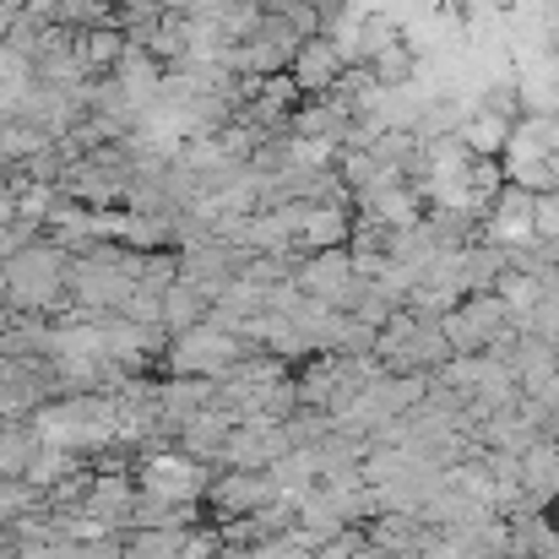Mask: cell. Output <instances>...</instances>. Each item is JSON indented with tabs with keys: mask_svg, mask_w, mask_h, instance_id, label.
Here are the masks:
<instances>
[{
	"mask_svg": "<svg viewBox=\"0 0 559 559\" xmlns=\"http://www.w3.org/2000/svg\"><path fill=\"white\" fill-rule=\"evenodd\" d=\"M288 76H294V87H299L305 98L337 93V82L348 76V55H343L337 33H316V38H305L299 55H294V66H288Z\"/></svg>",
	"mask_w": 559,
	"mask_h": 559,
	"instance_id": "1",
	"label": "cell"
},
{
	"mask_svg": "<svg viewBox=\"0 0 559 559\" xmlns=\"http://www.w3.org/2000/svg\"><path fill=\"white\" fill-rule=\"evenodd\" d=\"M136 484H142V495L190 506V500L206 489V473H201V462H186V456H169V451H164V456H147V462H142Z\"/></svg>",
	"mask_w": 559,
	"mask_h": 559,
	"instance_id": "2",
	"label": "cell"
},
{
	"mask_svg": "<svg viewBox=\"0 0 559 559\" xmlns=\"http://www.w3.org/2000/svg\"><path fill=\"white\" fill-rule=\"evenodd\" d=\"M76 49H82V66L93 76H109L120 66V55L131 49V33L120 22H93V27H76Z\"/></svg>",
	"mask_w": 559,
	"mask_h": 559,
	"instance_id": "3",
	"label": "cell"
},
{
	"mask_svg": "<svg viewBox=\"0 0 559 559\" xmlns=\"http://www.w3.org/2000/svg\"><path fill=\"white\" fill-rule=\"evenodd\" d=\"M511 131H516V120L511 115H495V109H473L467 120H462V142H467V153H478V158H500L506 147H511Z\"/></svg>",
	"mask_w": 559,
	"mask_h": 559,
	"instance_id": "4",
	"label": "cell"
},
{
	"mask_svg": "<svg viewBox=\"0 0 559 559\" xmlns=\"http://www.w3.org/2000/svg\"><path fill=\"white\" fill-rule=\"evenodd\" d=\"M38 445H44V435L33 429V424H11V418H0V478H22L27 473V462L38 456Z\"/></svg>",
	"mask_w": 559,
	"mask_h": 559,
	"instance_id": "5",
	"label": "cell"
}]
</instances>
